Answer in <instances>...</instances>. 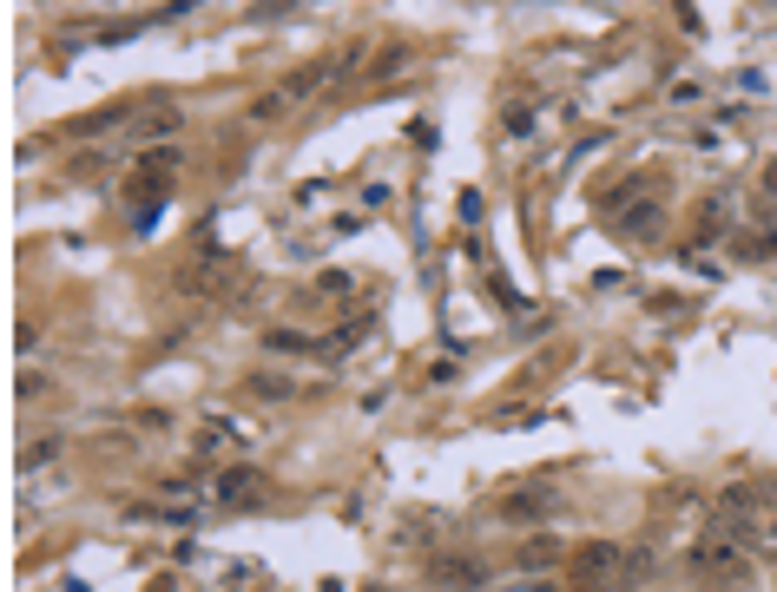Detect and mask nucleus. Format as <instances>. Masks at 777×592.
Returning a JSON list of instances; mask_svg holds the SVG:
<instances>
[{
    "mask_svg": "<svg viewBox=\"0 0 777 592\" xmlns=\"http://www.w3.org/2000/svg\"><path fill=\"white\" fill-rule=\"evenodd\" d=\"M429 586H442V592H481V586H488V566L468 560V553H435V560H429Z\"/></svg>",
    "mask_w": 777,
    "mask_h": 592,
    "instance_id": "obj_2",
    "label": "nucleus"
},
{
    "mask_svg": "<svg viewBox=\"0 0 777 592\" xmlns=\"http://www.w3.org/2000/svg\"><path fill=\"white\" fill-rule=\"evenodd\" d=\"M692 566H698V573H718V579H725L731 566H738V546H725V540H705V546L692 553Z\"/></svg>",
    "mask_w": 777,
    "mask_h": 592,
    "instance_id": "obj_8",
    "label": "nucleus"
},
{
    "mask_svg": "<svg viewBox=\"0 0 777 592\" xmlns=\"http://www.w3.org/2000/svg\"><path fill=\"white\" fill-rule=\"evenodd\" d=\"M363 204H369V211H389V204H396V191H389V185H369Z\"/></svg>",
    "mask_w": 777,
    "mask_h": 592,
    "instance_id": "obj_17",
    "label": "nucleus"
},
{
    "mask_svg": "<svg viewBox=\"0 0 777 592\" xmlns=\"http://www.w3.org/2000/svg\"><path fill=\"white\" fill-rule=\"evenodd\" d=\"M60 454H66V441H60V435H40V441H27V454H20V474L47 468V461H60Z\"/></svg>",
    "mask_w": 777,
    "mask_h": 592,
    "instance_id": "obj_11",
    "label": "nucleus"
},
{
    "mask_svg": "<svg viewBox=\"0 0 777 592\" xmlns=\"http://www.w3.org/2000/svg\"><path fill=\"white\" fill-rule=\"evenodd\" d=\"M369 592H389V586H369Z\"/></svg>",
    "mask_w": 777,
    "mask_h": 592,
    "instance_id": "obj_20",
    "label": "nucleus"
},
{
    "mask_svg": "<svg viewBox=\"0 0 777 592\" xmlns=\"http://www.w3.org/2000/svg\"><path fill=\"white\" fill-rule=\"evenodd\" d=\"M738 257H745V264H771V257H777V231H764V237H738Z\"/></svg>",
    "mask_w": 777,
    "mask_h": 592,
    "instance_id": "obj_13",
    "label": "nucleus"
},
{
    "mask_svg": "<svg viewBox=\"0 0 777 592\" xmlns=\"http://www.w3.org/2000/svg\"><path fill=\"white\" fill-rule=\"evenodd\" d=\"M251 395H264V402H284V395H297L284 382V375H251Z\"/></svg>",
    "mask_w": 777,
    "mask_h": 592,
    "instance_id": "obj_15",
    "label": "nucleus"
},
{
    "mask_svg": "<svg viewBox=\"0 0 777 592\" xmlns=\"http://www.w3.org/2000/svg\"><path fill=\"white\" fill-rule=\"evenodd\" d=\"M40 395H47V375L27 369V375H20V402H40Z\"/></svg>",
    "mask_w": 777,
    "mask_h": 592,
    "instance_id": "obj_16",
    "label": "nucleus"
},
{
    "mask_svg": "<svg viewBox=\"0 0 777 592\" xmlns=\"http://www.w3.org/2000/svg\"><path fill=\"white\" fill-rule=\"evenodd\" d=\"M764 185H771V191H777V165H771V172H764Z\"/></svg>",
    "mask_w": 777,
    "mask_h": 592,
    "instance_id": "obj_19",
    "label": "nucleus"
},
{
    "mask_svg": "<svg viewBox=\"0 0 777 592\" xmlns=\"http://www.w3.org/2000/svg\"><path fill=\"white\" fill-rule=\"evenodd\" d=\"M554 560H560V540H527L521 553H514L521 573H554Z\"/></svg>",
    "mask_w": 777,
    "mask_h": 592,
    "instance_id": "obj_9",
    "label": "nucleus"
},
{
    "mask_svg": "<svg viewBox=\"0 0 777 592\" xmlns=\"http://www.w3.org/2000/svg\"><path fill=\"white\" fill-rule=\"evenodd\" d=\"M264 349H277V356H323V336H303V329H264Z\"/></svg>",
    "mask_w": 777,
    "mask_h": 592,
    "instance_id": "obj_7",
    "label": "nucleus"
},
{
    "mask_svg": "<svg viewBox=\"0 0 777 592\" xmlns=\"http://www.w3.org/2000/svg\"><path fill=\"white\" fill-rule=\"evenodd\" d=\"M494 514H501V520H514V527H527V520L540 527V520L554 514V500H547V494H534V487H521V494H508L501 507H494Z\"/></svg>",
    "mask_w": 777,
    "mask_h": 592,
    "instance_id": "obj_5",
    "label": "nucleus"
},
{
    "mask_svg": "<svg viewBox=\"0 0 777 592\" xmlns=\"http://www.w3.org/2000/svg\"><path fill=\"white\" fill-rule=\"evenodd\" d=\"M494 592H560V586H554L547 573H514V579H501Z\"/></svg>",
    "mask_w": 777,
    "mask_h": 592,
    "instance_id": "obj_14",
    "label": "nucleus"
},
{
    "mask_svg": "<svg viewBox=\"0 0 777 592\" xmlns=\"http://www.w3.org/2000/svg\"><path fill=\"white\" fill-rule=\"evenodd\" d=\"M725 224H731V198L725 191H705V204H698V244H718Z\"/></svg>",
    "mask_w": 777,
    "mask_h": 592,
    "instance_id": "obj_6",
    "label": "nucleus"
},
{
    "mask_svg": "<svg viewBox=\"0 0 777 592\" xmlns=\"http://www.w3.org/2000/svg\"><path fill=\"white\" fill-rule=\"evenodd\" d=\"M508 132H514V139H521V132H534V112H527V106H508Z\"/></svg>",
    "mask_w": 777,
    "mask_h": 592,
    "instance_id": "obj_18",
    "label": "nucleus"
},
{
    "mask_svg": "<svg viewBox=\"0 0 777 592\" xmlns=\"http://www.w3.org/2000/svg\"><path fill=\"white\" fill-rule=\"evenodd\" d=\"M172 132H178V112H172V106H165V112H145V119L132 125V139H172Z\"/></svg>",
    "mask_w": 777,
    "mask_h": 592,
    "instance_id": "obj_12",
    "label": "nucleus"
},
{
    "mask_svg": "<svg viewBox=\"0 0 777 592\" xmlns=\"http://www.w3.org/2000/svg\"><path fill=\"white\" fill-rule=\"evenodd\" d=\"M369 336V323H343L336 336H323V362H343V356H356V343Z\"/></svg>",
    "mask_w": 777,
    "mask_h": 592,
    "instance_id": "obj_10",
    "label": "nucleus"
},
{
    "mask_svg": "<svg viewBox=\"0 0 777 592\" xmlns=\"http://www.w3.org/2000/svg\"><path fill=\"white\" fill-rule=\"evenodd\" d=\"M619 566H626V553H619L613 540H587L580 553H573V573H580V586H606Z\"/></svg>",
    "mask_w": 777,
    "mask_h": 592,
    "instance_id": "obj_3",
    "label": "nucleus"
},
{
    "mask_svg": "<svg viewBox=\"0 0 777 592\" xmlns=\"http://www.w3.org/2000/svg\"><path fill=\"white\" fill-rule=\"evenodd\" d=\"M613 218H619V231H626V237H659V231H666V204L639 198V204H626V211H613Z\"/></svg>",
    "mask_w": 777,
    "mask_h": 592,
    "instance_id": "obj_4",
    "label": "nucleus"
},
{
    "mask_svg": "<svg viewBox=\"0 0 777 592\" xmlns=\"http://www.w3.org/2000/svg\"><path fill=\"white\" fill-rule=\"evenodd\" d=\"M771 533H777V527H771Z\"/></svg>",
    "mask_w": 777,
    "mask_h": 592,
    "instance_id": "obj_21",
    "label": "nucleus"
},
{
    "mask_svg": "<svg viewBox=\"0 0 777 592\" xmlns=\"http://www.w3.org/2000/svg\"><path fill=\"white\" fill-rule=\"evenodd\" d=\"M257 494H264V468H251V461H231V468H218V481H211V500H218V507H257Z\"/></svg>",
    "mask_w": 777,
    "mask_h": 592,
    "instance_id": "obj_1",
    "label": "nucleus"
}]
</instances>
